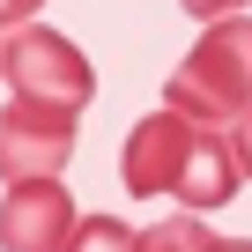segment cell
I'll use <instances>...</instances> for the list:
<instances>
[{"instance_id": "obj_9", "label": "cell", "mask_w": 252, "mask_h": 252, "mask_svg": "<svg viewBox=\"0 0 252 252\" xmlns=\"http://www.w3.org/2000/svg\"><path fill=\"white\" fill-rule=\"evenodd\" d=\"M230 149H237V171H245V178H252V111H245V119H237V126H230Z\"/></svg>"}, {"instance_id": "obj_12", "label": "cell", "mask_w": 252, "mask_h": 252, "mask_svg": "<svg viewBox=\"0 0 252 252\" xmlns=\"http://www.w3.org/2000/svg\"><path fill=\"white\" fill-rule=\"evenodd\" d=\"M8 45H15V30H8V23H0V74H8Z\"/></svg>"}, {"instance_id": "obj_11", "label": "cell", "mask_w": 252, "mask_h": 252, "mask_svg": "<svg viewBox=\"0 0 252 252\" xmlns=\"http://www.w3.org/2000/svg\"><path fill=\"white\" fill-rule=\"evenodd\" d=\"M208 252H252V237H215Z\"/></svg>"}, {"instance_id": "obj_6", "label": "cell", "mask_w": 252, "mask_h": 252, "mask_svg": "<svg viewBox=\"0 0 252 252\" xmlns=\"http://www.w3.org/2000/svg\"><path fill=\"white\" fill-rule=\"evenodd\" d=\"M208 245H215V237H208L200 215H163V222L141 230V252H208Z\"/></svg>"}, {"instance_id": "obj_7", "label": "cell", "mask_w": 252, "mask_h": 252, "mask_svg": "<svg viewBox=\"0 0 252 252\" xmlns=\"http://www.w3.org/2000/svg\"><path fill=\"white\" fill-rule=\"evenodd\" d=\"M67 252H141V230H126L119 215H89Z\"/></svg>"}, {"instance_id": "obj_10", "label": "cell", "mask_w": 252, "mask_h": 252, "mask_svg": "<svg viewBox=\"0 0 252 252\" xmlns=\"http://www.w3.org/2000/svg\"><path fill=\"white\" fill-rule=\"evenodd\" d=\"M37 8H45V0H0V23L23 30V23H37Z\"/></svg>"}, {"instance_id": "obj_5", "label": "cell", "mask_w": 252, "mask_h": 252, "mask_svg": "<svg viewBox=\"0 0 252 252\" xmlns=\"http://www.w3.org/2000/svg\"><path fill=\"white\" fill-rule=\"evenodd\" d=\"M74 230H82V215L60 178L8 186V200H0V252H67Z\"/></svg>"}, {"instance_id": "obj_3", "label": "cell", "mask_w": 252, "mask_h": 252, "mask_svg": "<svg viewBox=\"0 0 252 252\" xmlns=\"http://www.w3.org/2000/svg\"><path fill=\"white\" fill-rule=\"evenodd\" d=\"M8 89L23 96V104H52V111H89V96H96V74H89V60L60 37V30H15V45H8Z\"/></svg>"}, {"instance_id": "obj_1", "label": "cell", "mask_w": 252, "mask_h": 252, "mask_svg": "<svg viewBox=\"0 0 252 252\" xmlns=\"http://www.w3.org/2000/svg\"><path fill=\"white\" fill-rule=\"evenodd\" d=\"M119 178L134 200L149 193H178V215H200V208H230L237 193V149L215 134V126L186 119V111H149L134 134H126V156H119Z\"/></svg>"}, {"instance_id": "obj_2", "label": "cell", "mask_w": 252, "mask_h": 252, "mask_svg": "<svg viewBox=\"0 0 252 252\" xmlns=\"http://www.w3.org/2000/svg\"><path fill=\"white\" fill-rule=\"evenodd\" d=\"M163 104L186 111V119H200V126H237L252 111V15L208 23L200 45L171 67Z\"/></svg>"}, {"instance_id": "obj_8", "label": "cell", "mask_w": 252, "mask_h": 252, "mask_svg": "<svg viewBox=\"0 0 252 252\" xmlns=\"http://www.w3.org/2000/svg\"><path fill=\"white\" fill-rule=\"evenodd\" d=\"M186 15H200V23H230V15H245V0H178Z\"/></svg>"}, {"instance_id": "obj_4", "label": "cell", "mask_w": 252, "mask_h": 252, "mask_svg": "<svg viewBox=\"0 0 252 252\" xmlns=\"http://www.w3.org/2000/svg\"><path fill=\"white\" fill-rule=\"evenodd\" d=\"M74 156V111H52V104H8L0 111V178L8 186H37V178H60Z\"/></svg>"}]
</instances>
